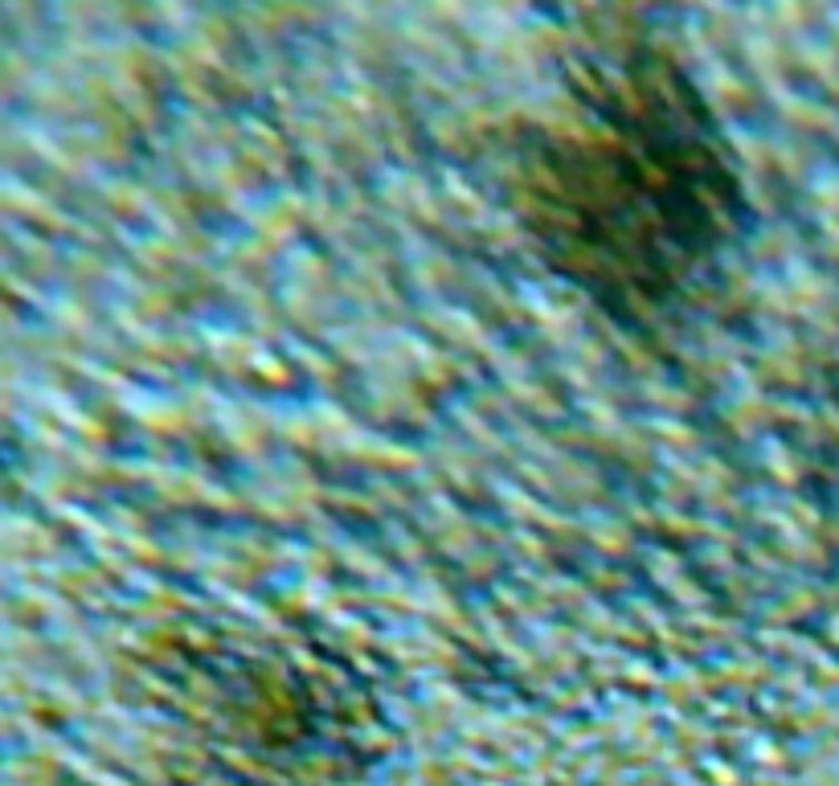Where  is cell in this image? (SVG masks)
<instances>
[{
  "instance_id": "obj_1",
  "label": "cell",
  "mask_w": 839,
  "mask_h": 786,
  "mask_svg": "<svg viewBox=\"0 0 839 786\" xmlns=\"http://www.w3.org/2000/svg\"><path fill=\"white\" fill-rule=\"evenodd\" d=\"M582 131L541 165V234L602 292L655 299L721 238L726 173L684 102L660 90Z\"/></svg>"
}]
</instances>
